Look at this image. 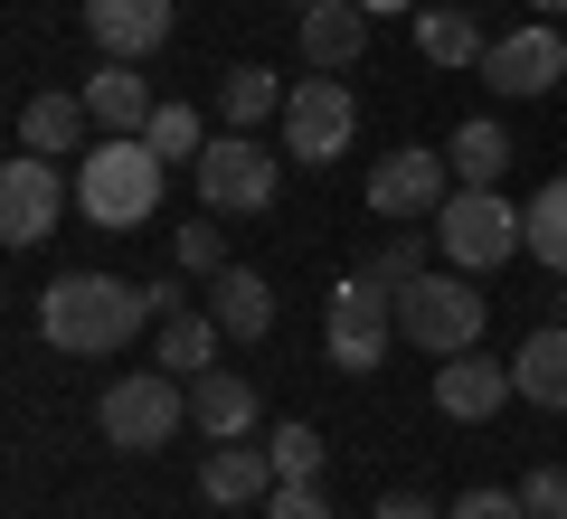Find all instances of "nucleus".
I'll return each mask as SVG.
<instances>
[{"mask_svg":"<svg viewBox=\"0 0 567 519\" xmlns=\"http://www.w3.org/2000/svg\"><path fill=\"white\" fill-rule=\"evenodd\" d=\"M142 142L162 160H199V104H162V114L142 123Z\"/></svg>","mask_w":567,"mask_h":519,"instance_id":"nucleus-28","label":"nucleus"},{"mask_svg":"<svg viewBox=\"0 0 567 519\" xmlns=\"http://www.w3.org/2000/svg\"><path fill=\"white\" fill-rule=\"evenodd\" d=\"M445 519H529V510H520V491H464Z\"/></svg>","mask_w":567,"mask_h":519,"instance_id":"nucleus-31","label":"nucleus"},{"mask_svg":"<svg viewBox=\"0 0 567 519\" xmlns=\"http://www.w3.org/2000/svg\"><path fill=\"white\" fill-rule=\"evenodd\" d=\"M369 519H435V510H425L416 491H388V500H379V510H369Z\"/></svg>","mask_w":567,"mask_h":519,"instance_id":"nucleus-33","label":"nucleus"},{"mask_svg":"<svg viewBox=\"0 0 567 519\" xmlns=\"http://www.w3.org/2000/svg\"><path fill=\"white\" fill-rule=\"evenodd\" d=\"M85 114H95L104 133H142V123L162 114V95H152V76H142L133 58H104L95 76H85Z\"/></svg>","mask_w":567,"mask_h":519,"instance_id":"nucleus-16","label":"nucleus"},{"mask_svg":"<svg viewBox=\"0 0 567 519\" xmlns=\"http://www.w3.org/2000/svg\"><path fill=\"white\" fill-rule=\"evenodd\" d=\"M162 189H171V160L152 152L142 133H104L95 152L76 160V218L104 227V237H133V227H152Z\"/></svg>","mask_w":567,"mask_h":519,"instance_id":"nucleus-2","label":"nucleus"},{"mask_svg":"<svg viewBox=\"0 0 567 519\" xmlns=\"http://www.w3.org/2000/svg\"><path fill=\"white\" fill-rule=\"evenodd\" d=\"M189 170H199V208H218V218H265L275 208V152L256 133H218Z\"/></svg>","mask_w":567,"mask_h":519,"instance_id":"nucleus-8","label":"nucleus"},{"mask_svg":"<svg viewBox=\"0 0 567 519\" xmlns=\"http://www.w3.org/2000/svg\"><path fill=\"white\" fill-rule=\"evenodd\" d=\"M529 10H539V20H558V10H567V0H529Z\"/></svg>","mask_w":567,"mask_h":519,"instance_id":"nucleus-35","label":"nucleus"},{"mask_svg":"<svg viewBox=\"0 0 567 519\" xmlns=\"http://www.w3.org/2000/svg\"><path fill=\"white\" fill-rule=\"evenodd\" d=\"M529 256H539L548 274H567V170L529 199Z\"/></svg>","mask_w":567,"mask_h":519,"instance_id":"nucleus-26","label":"nucleus"},{"mask_svg":"<svg viewBox=\"0 0 567 519\" xmlns=\"http://www.w3.org/2000/svg\"><path fill=\"white\" fill-rule=\"evenodd\" d=\"M360 10L369 20H398V10H416V0H360Z\"/></svg>","mask_w":567,"mask_h":519,"instance_id":"nucleus-34","label":"nucleus"},{"mask_svg":"<svg viewBox=\"0 0 567 519\" xmlns=\"http://www.w3.org/2000/svg\"><path fill=\"white\" fill-rule=\"evenodd\" d=\"M558 76H567V39H558V20L502 29V39L483 48V85H492V95H548Z\"/></svg>","mask_w":567,"mask_h":519,"instance_id":"nucleus-11","label":"nucleus"},{"mask_svg":"<svg viewBox=\"0 0 567 519\" xmlns=\"http://www.w3.org/2000/svg\"><path fill=\"white\" fill-rule=\"evenodd\" d=\"M265 454H275V473H284V481H312V473H322V425L284 416L275 435H265Z\"/></svg>","mask_w":567,"mask_h":519,"instance_id":"nucleus-27","label":"nucleus"},{"mask_svg":"<svg viewBox=\"0 0 567 519\" xmlns=\"http://www.w3.org/2000/svg\"><path fill=\"white\" fill-rule=\"evenodd\" d=\"M181 274H227V227H218V208H199V227H181Z\"/></svg>","mask_w":567,"mask_h":519,"instance_id":"nucleus-29","label":"nucleus"},{"mask_svg":"<svg viewBox=\"0 0 567 519\" xmlns=\"http://www.w3.org/2000/svg\"><path fill=\"white\" fill-rule=\"evenodd\" d=\"M445 199H454V160L435 152V142H406V152H388L379 170H369V218H388V227L435 218Z\"/></svg>","mask_w":567,"mask_h":519,"instance_id":"nucleus-9","label":"nucleus"},{"mask_svg":"<svg viewBox=\"0 0 567 519\" xmlns=\"http://www.w3.org/2000/svg\"><path fill=\"white\" fill-rule=\"evenodd\" d=\"M95 425H104L114 454H162V444L189 425V387L171 378V369H133V378H114L95 397Z\"/></svg>","mask_w":567,"mask_h":519,"instance_id":"nucleus-4","label":"nucleus"},{"mask_svg":"<svg viewBox=\"0 0 567 519\" xmlns=\"http://www.w3.org/2000/svg\"><path fill=\"white\" fill-rule=\"evenodd\" d=\"M511 369L502 360H483V350H454V360H435V416H454V425H483V416H502L511 406Z\"/></svg>","mask_w":567,"mask_h":519,"instance_id":"nucleus-12","label":"nucleus"},{"mask_svg":"<svg viewBox=\"0 0 567 519\" xmlns=\"http://www.w3.org/2000/svg\"><path fill=\"white\" fill-rule=\"evenodd\" d=\"M284 95H293V85H275V66H227V76H218V114H227V133H256L265 114H284Z\"/></svg>","mask_w":567,"mask_h":519,"instance_id":"nucleus-25","label":"nucleus"},{"mask_svg":"<svg viewBox=\"0 0 567 519\" xmlns=\"http://www.w3.org/2000/svg\"><path fill=\"white\" fill-rule=\"evenodd\" d=\"M208 312H218L227 340H265L275 331V283L256 264H227V274H208Z\"/></svg>","mask_w":567,"mask_h":519,"instance_id":"nucleus-18","label":"nucleus"},{"mask_svg":"<svg viewBox=\"0 0 567 519\" xmlns=\"http://www.w3.org/2000/svg\"><path fill=\"white\" fill-rule=\"evenodd\" d=\"M85 123H95V114H85V95H29L20 104V152L58 160V152H76V142H85Z\"/></svg>","mask_w":567,"mask_h":519,"instance_id":"nucleus-24","label":"nucleus"},{"mask_svg":"<svg viewBox=\"0 0 567 519\" xmlns=\"http://www.w3.org/2000/svg\"><path fill=\"white\" fill-rule=\"evenodd\" d=\"M548 519H567V491H558V510H548Z\"/></svg>","mask_w":567,"mask_h":519,"instance_id":"nucleus-36","label":"nucleus"},{"mask_svg":"<svg viewBox=\"0 0 567 519\" xmlns=\"http://www.w3.org/2000/svg\"><path fill=\"white\" fill-rule=\"evenodd\" d=\"M350 142H360V95L312 66V76L284 95V152L303 160V170H322V160H341Z\"/></svg>","mask_w":567,"mask_h":519,"instance_id":"nucleus-7","label":"nucleus"},{"mask_svg":"<svg viewBox=\"0 0 567 519\" xmlns=\"http://www.w3.org/2000/svg\"><path fill=\"white\" fill-rule=\"evenodd\" d=\"M275 454H265V444H208V463H199V500L208 510H246V500H275Z\"/></svg>","mask_w":567,"mask_h":519,"instance_id":"nucleus-14","label":"nucleus"},{"mask_svg":"<svg viewBox=\"0 0 567 519\" xmlns=\"http://www.w3.org/2000/svg\"><path fill=\"white\" fill-rule=\"evenodd\" d=\"M66 208H76V180H66L58 160H48V152H10V170H0V237L39 246Z\"/></svg>","mask_w":567,"mask_h":519,"instance_id":"nucleus-10","label":"nucleus"},{"mask_svg":"<svg viewBox=\"0 0 567 519\" xmlns=\"http://www.w3.org/2000/svg\"><path fill=\"white\" fill-rule=\"evenodd\" d=\"M265 519H331V500L312 491V481H275V500H265Z\"/></svg>","mask_w":567,"mask_h":519,"instance_id":"nucleus-30","label":"nucleus"},{"mask_svg":"<svg viewBox=\"0 0 567 519\" xmlns=\"http://www.w3.org/2000/svg\"><path fill=\"white\" fill-rule=\"evenodd\" d=\"M256 387L246 378H227V369H199V378H189V425H199L208 444H237V435H256Z\"/></svg>","mask_w":567,"mask_h":519,"instance_id":"nucleus-17","label":"nucleus"},{"mask_svg":"<svg viewBox=\"0 0 567 519\" xmlns=\"http://www.w3.org/2000/svg\"><path fill=\"white\" fill-rule=\"evenodd\" d=\"M492 302L473 293V274H416L398 293V340H416L425 360H454V350H483Z\"/></svg>","mask_w":567,"mask_h":519,"instance_id":"nucleus-3","label":"nucleus"},{"mask_svg":"<svg viewBox=\"0 0 567 519\" xmlns=\"http://www.w3.org/2000/svg\"><path fill=\"white\" fill-rule=\"evenodd\" d=\"M142 302H152V321H162V312H181L189 293H181V274H162V283H142Z\"/></svg>","mask_w":567,"mask_h":519,"instance_id":"nucleus-32","label":"nucleus"},{"mask_svg":"<svg viewBox=\"0 0 567 519\" xmlns=\"http://www.w3.org/2000/svg\"><path fill=\"white\" fill-rule=\"evenodd\" d=\"M142 321H152V302H142L123 274H58L39 293V340L66 350V360H114Z\"/></svg>","mask_w":567,"mask_h":519,"instance_id":"nucleus-1","label":"nucleus"},{"mask_svg":"<svg viewBox=\"0 0 567 519\" xmlns=\"http://www.w3.org/2000/svg\"><path fill=\"white\" fill-rule=\"evenodd\" d=\"M445 160H454V189H502V170H511V133H502L492 114H473V123H454Z\"/></svg>","mask_w":567,"mask_h":519,"instance_id":"nucleus-22","label":"nucleus"},{"mask_svg":"<svg viewBox=\"0 0 567 519\" xmlns=\"http://www.w3.org/2000/svg\"><path fill=\"white\" fill-rule=\"evenodd\" d=\"M511 378H520V397H529V406L567 416V321H539V331L520 340V360H511Z\"/></svg>","mask_w":567,"mask_h":519,"instance_id":"nucleus-20","label":"nucleus"},{"mask_svg":"<svg viewBox=\"0 0 567 519\" xmlns=\"http://www.w3.org/2000/svg\"><path fill=\"white\" fill-rule=\"evenodd\" d=\"M293 48H303V66L341 76V66H360V48H369V10L360 0H312V10H293Z\"/></svg>","mask_w":567,"mask_h":519,"instance_id":"nucleus-13","label":"nucleus"},{"mask_svg":"<svg viewBox=\"0 0 567 519\" xmlns=\"http://www.w3.org/2000/svg\"><path fill=\"white\" fill-rule=\"evenodd\" d=\"M85 39L104 48V58H152V48L171 39V0H85Z\"/></svg>","mask_w":567,"mask_h":519,"instance_id":"nucleus-15","label":"nucleus"},{"mask_svg":"<svg viewBox=\"0 0 567 519\" xmlns=\"http://www.w3.org/2000/svg\"><path fill=\"white\" fill-rule=\"evenodd\" d=\"M388 340H398V293H388V283H369V274H350L341 293H331V312H322L331 369H341V378H369V369L388 360Z\"/></svg>","mask_w":567,"mask_h":519,"instance_id":"nucleus-6","label":"nucleus"},{"mask_svg":"<svg viewBox=\"0 0 567 519\" xmlns=\"http://www.w3.org/2000/svg\"><path fill=\"white\" fill-rule=\"evenodd\" d=\"M435 256H445V246H435V218H425V227H388V237L369 246L360 274H369V283H388V293H406L416 274H435Z\"/></svg>","mask_w":567,"mask_h":519,"instance_id":"nucleus-23","label":"nucleus"},{"mask_svg":"<svg viewBox=\"0 0 567 519\" xmlns=\"http://www.w3.org/2000/svg\"><path fill=\"white\" fill-rule=\"evenodd\" d=\"M435 246L454 274H492V264H511V246H529V208H511L502 189H454L435 208Z\"/></svg>","mask_w":567,"mask_h":519,"instance_id":"nucleus-5","label":"nucleus"},{"mask_svg":"<svg viewBox=\"0 0 567 519\" xmlns=\"http://www.w3.org/2000/svg\"><path fill=\"white\" fill-rule=\"evenodd\" d=\"M152 340H162V369H171V378H199V369H218V350H227L218 312H199V302L162 312V321H152Z\"/></svg>","mask_w":567,"mask_h":519,"instance_id":"nucleus-19","label":"nucleus"},{"mask_svg":"<svg viewBox=\"0 0 567 519\" xmlns=\"http://www.w3.org/2000/svg\"><path fill=\"white\" fill-rule=\"evenodd\" d=\"M483 20H473L464 0H445V10H416V58L425 66H483Z\"/></svg>","mask_w":567,"mask_h":519,"instance_id":"nucleus-21","label":"nucleus"}]
</instances>
